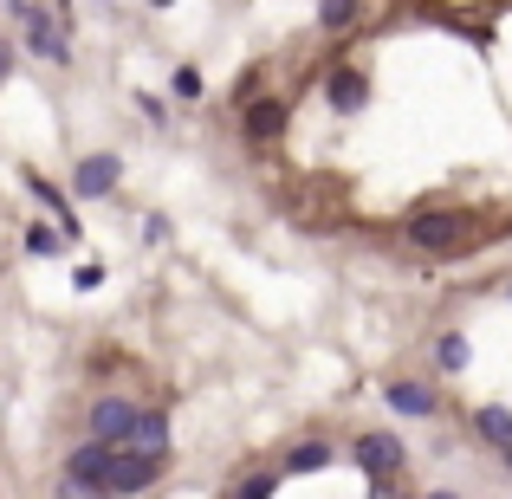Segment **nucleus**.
<instances>
[{
	"label": "nucleus",
	"instance_id": "16",
	"mask_svg": "<svg viewBox=\"0 0 512 499\" xmlns=\"http://www.w3.org/2000/svg\"><path fill=\"white\" fill-rule=\"evenodd\" d=\"M273 493H279V474H247L234 499H273Z\"/></svg>",
	"mask_w": 512,
	"mask_h": 499
},
{
	"label": "nucleus",
	"instance_id": "17",
	"mask_svg": "<svg viewBox=\"0 0 512 499\" xmlns=\"http://www.w3.org/2000/svg\"><path fill=\"white\" fill-rule=\"evenodd\" d=\"M318 20H325V26H350L357 7H350V0H331V7H318Z\"/></svg>",
	"mask_w": 512,
	"mask_h": 499
},
{
	"label": "nucleus",
	"instance_id": "23",
	"mask_svg": "<svg viewBox=\"0 0 512 499\" xmlns=\"http://www.w3.org/2000/svg\"><path fill=\"white\" fill-rule=\"evenodd\" d=\"M506 467H512V448H506Z\"/></svg>",
	"mask_w": 512,
	"mask_h": 499
},
{
	"label": "nucleus",
	"instance_id": "6",
	"mask_svg": "<svg viewBox=\"0 0 512 499\" xmlns=\"http://www.w3.org/2000/svg\"><path fill=\"white\" fill-rule=\"evenodd\" d=\"M117 175H124V163H117V156H85V163H78V175H72V188L85 201H98V195H111L117 188Z\"/></svg>",
	"mask_w": 512,
	"mask_h": 499
},
{
	"label": "nucleus",
	"instance_id": "12",
	"mask_svg": "<svg viewBox=\"0 0 512 499\" xmlns=\"http://www.w3.org/2000/svg\"><path fill=\"white\" fill-rule=\"evenodd\" d=\"M474 428L493 441V448H512V409H500V402H487V409L474 415Z\"/></svg>",
	"mask_w": 512,
	"mask_h": 499
},
{
	"label": "nucleus",
	"instance_id": "22",
	"mask_svg": "<svg viewBox=\"0 0 512 499\" xmlns=\"http://www.w3.org/2000/svg\"><path fill=\"white\" fill-rule=\"evenodd\" d=\"M0 72H7V46H0Z\"/></svg>",
	"mask_w": 512,
	"mask_h": 499
},
{
	"label": "nucleus",
	"instance_id": "14",
	"mask_svg": "<svg viewBox=\"0 0 512 499\" xmlns=\"http://www.w3.org/2000/svg\"><path fill=\"white\" fill-rule=\"evenodd\" d=\"M435 363H441V370H448V376H461V370H467V337H461V331L435 337Z\"/></svg>",
	"mask_w": 512,
	"mask_h": 499
},
{
	"label": "nucleus",
	"instance_id": "5",
	"mask_svg": "<svg viewBox=\"0 0 512 499\" xmlns=\"http://www.w3.org/2000/svg\"><path fill=\"white\" fill-rule=\"evenodd\" d=\"M357 467H363L370 480H396V474H402V441L383 435V428H376V435H363V441H357Z\"/></svg>",
	"mask_w": 512,
	"mask_h": 499
},
{
	"label": "nucleus",
	"instance_id": "18",
	"mask_svg": "<svg viewBox=\"0 0 512 499\" xmlns=\"http://www.w3.org/2000/svg\"><path fill=\"white\" fill-rule=\"evenodd\" d=\"M175 98H201V72H195V65H182V72H175Z\"/></svg>",
	"mask_w": 512,
	"mask_h": 499
},
{
	"label": "nucleus",
	"instance_id": "13",
	"mask_svg": "<svg viewBox=\"0 0 512 499\" xmlns=\"http://www.w3.org/2000/svg\"><path fill=\"white\" fill-rule=\"evenodd\" d=\"M26 188H33V195L46 201L52 214H59V234H65V240H78V221H72V208H65V195H59V188H52V182H39V175H33V182H26Z\"/></svg>",
	"mask_w": 512,
	"mask_h": 499
},
{
	"label": "nucleus",
	"instance_id": "4",
	"mask_svg": "<svg viewBox=\"0 0 512 499\" xmlns=\"http://www.w3.org/2000/svg\"><path fill=\"white\" fill-rule=\"evenodd\" d=\"M130 428H137V409H130L124 396H98V402H91V441H104V448H124Z\"/></svg>",
	"mask_w": 512,
	"mask_h": 499
},
{
	"label": "nucleus",
	"instance_id": "2",
	"mask_svg": "<svg viewBox=\"0 0 512 499\" xmlns=\"http://www.w3.org/2000/svg\"><path fill=\"white\" fill-rule=\"evenodd\" d=\"M402 240L422 253H454L467 240V214H415L409 227H402Z\"/></svg>",
	"mask_w": 512,
	"mask_h": 499
},
{
	"label": "nucleus",
	"instance_id": "3",
	"mask_svg": "<svg viewBox=\"0 0 512 499\" xmlns=\"http://www.w3.org/2000/svg\"><path fill=\"white\" fill-rule=\"evenodd\" d=\"M111 461H117V448H104V441H85V448H72V461H65V480L104 499V480H111Z\"/></svg>",
	"mask_w": 512,
	"mask_h": 499
},
{
	"label": "nucleus",
	"instance_id": "20",
	"mask_svg": "<svg viewBox=\"0 0 512 499\" xmlns=\"http://www.w3.org/2000/svg\"><path fill=\"white\" fill-rule=\"evenodd\" d=\"M370 499H409V493H402L396 480H376V487H370Z\"/></svg>",
	"mask_w": 512,
	"mask_h": 499
},
{
	"label": "nucleus",
	"instance_id": "7",
	"mask_svg": "<svg viewBox=\"0 0 512 499\" xmlns=\"http://www.w3.org/2000/svg\"><path fill=\"white\" fill-rule=\"evenodd\" d=\"M13 13L33 26V52H39V59H65V52H72V46H65V26L52 20V13H39V7H13Z\"/></svg>",
	"mask_w": 512,
	"mask_h": 499
},
{
	"label": "nucleus",
	"instance_id": "11",
	"mask_svg": "<svg viewBox=\"0 0 512 499\" xmlns=\"http://www.w3.org/2000/svg\"><path fill=\"white\" fill-rule=\"evenodd\" d=\"M338 111H363V98H370V85H363L357 72H331V91H325Z\"/></svg>",
	"mask_w": 512,
	"mask_h": 499
},
{
	"label": "nucleus",
	"instance_id": "21",
	"mask_svg": "<svg viewBox=\"0 0 512 499\" xmlns=\"http://www.w3.org/2000/svg\"><path fill=\"white\" fill-rule=\"evenodd\" d=\"M422 499H461V493H422Z\"/></svg>",
	"mask_w": 512,
	"mask_h": 499
},
{
	"label": "nucleus",
	"instance_id": "19",
	"mask_svg": "<svg viewBox=\"0 0 512 499\" xmlns=\"http://www.w3.org/2000/svg\"><path fill=\"white\" fill-rule=\"evenodd\" d=\"M26 247H33V253H59V247H65V240H59V234H52V227H33V234H26Z\"/></svg>",
	"mask_w": 512,
	"mask_h": 499
},
{
	"label": "nucleus",
	"instance_id": "15",
	"mask_svg": "<svg viewBox=\"0 0 512 499\" xmlns=\"http://www.w3.org/2000/svg\"><path fill=\"white\" fill-rule=\"evenodd\" d=\"M286 467H292V474H318V467H331V448H325V441H299Z\"/></svg>",
	"mask_w": 512,
	"mask_h": 499
},
{
	"label": "nucleus",
	"instance_id": "8",
	"mask_svg": "<svg viewBox=\"0 0 512 499\" xmlns=\"http://www.w3.org/2000/svg\"><path fill=\"white\" fill-rule=\"evenodd\" d=\"M130 454H169V415H137V428H130V441H124Z\"/></svg>",
	"mask_w": 512,
	"mask_h": 499
},
{
	"label": "nucleus",
	"instance_id": "9",
	"mask_svg": "<svg viewBox=\"0 0 512 499\" xmlns=\"http://www.w3.org/2000/svg\"><path fill=\"white\" fill-rule=\"evenodd\" d=\"M389 409L428 422V415H435V389H428V383H389Z\"/></svg>",
	"mask_w": 512,
	"mask_h": 499
},
{
	"label": "nucleus",
	"instance_id": "24",
	"mask_svg": "<svg viewBox=\"0 0 512 499\" xmlns=\"http://www.w3.org/2000/svg\"><path fill=\"white\" fill-rule=\"evenodd\" d=\"M506 299H512V286H506Z\"/></svg>",
	"mask_w": 512,
	"mask_h": 499
},
{
	"label": "nucleus",
	"instance_id": "10",
	"mask_svg": "<svg viewBox=\"0 0 512 499\" xmlns=\"http://www.w3.org/2000/svg\"><path fill=\"white\" fill-rule=\"evenodd\" d=\"M279 130H286V104H279V98H260V104H247V137H253V143L279 137Z\"/></svg>",
	"mask_w": 512,
	"mask_h": 499
},
{
	"label": "nucleus",
	"instance_id": "1",
	"mask_svg": "<svg viewBox=\"0 0 512 499\" xmlns=\"http://www.w3.org/2000/svg\"><path fill=\"white\" fill-rule=\"evenodd\" d=\"M163 467H169V454H130V448H117V461H111V480H104V499L143 493L150 480H163Z\"/></svg>",
	"mask_w": 512,
	"mask_h": 499
}]
</instances>
